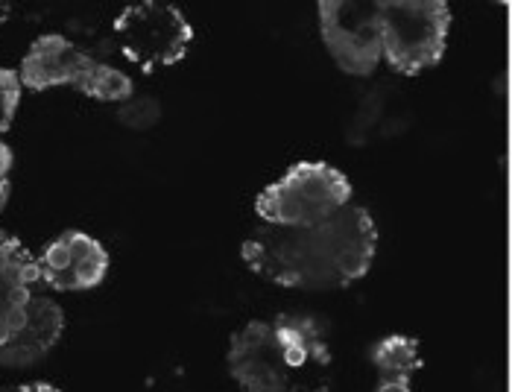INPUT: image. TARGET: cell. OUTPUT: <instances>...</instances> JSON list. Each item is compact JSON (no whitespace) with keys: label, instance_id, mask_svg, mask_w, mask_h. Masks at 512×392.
<instances>
[{"label":"cell","instance_id":"1","mask_svg":"<svg viewBox=\"0 0 512 392\" xmlns=\"http://www.w3.org/2000/svg\"><path fill=\"white\" fill-rule=\"evenodd\" d=\"M378 229L366 208L349 202L311 226L261 223L243 243V261L261 278L296 290H334L369 273Z\"/></svg>","mask_w":512,"mask_h":392},{"label":"cell","instance_id":"2","mask_svg":"<svg viewBox=\"0 0 512 392\" xmlns=\"http://www.w3.org/2000/svg\"><path fill=\"white\" fill-rule=\"evenodd\" d=\"M334 357L311 316L255 319L232 337L229 372L243 392H328Z\"/></svg>","mask_w":512,"mask_h":392},{"label":"cell","instance_id":"3","mask_svg":"<svg viewBox=\"0 0 512 392\" xmlns=\"http://www.w3.org/2000/svg\"><path fill=\"white\" fill-rule=\"evenodd\" d=\"M381 59L398 74L434 68L445 53L451 9L442 0H381Z\"/></svg>","mask_w":512,"mask_h":392},{"label":"cell","instance_id":"4","mask_svg":"<svg viewBox=\"0 0 512 392\" xmlns=\"http://www.w3.org/2000/svg\"><path fill=\"white\" fill-rule=\"evenodd\" d=\"M352 202V182L325 161H302L258 196V217L270 226H311Z\"/></svg>","mask_w":512,"mask_h":392},{"label":"cell","instance_id":"5","mask_svg":"<svg viewBox=\"0 0 512 392\" xmlns=\"http://www.w3.org/2000/svg\"><path fill=\"white\" fill-rule=\"evenodd\" d=\"M21 85L44 91L53 85H74L82 94L97 100H126L132 94V79L118 68H109L79 50L62 36H41L21 62Z\"/></svg>","mask_w":512,"mask_h":392},{"label":"cell","instance_id":"6","mask_svg":"<svg viewBox=\"0 0 512 392\" xmlns=\"http://www.w3.org/2000/svg\"><path fill=\"white\" fill-rule=\"evenodd\" d=\"M115 30L126 59L153 71L158 65H176L194 39L188 18L170 3H135L123 9Z\"/></svg>","mask_w":512,"mask_h":392},{"label":"cell","instance_id":"7","mask_svg":"<svg viewBox=\"0 0 512 392\" xmlns=\"http://www.w3.org/2000/svg\"><path fill=\"white\" fill-rule=\"evenodd\" d=\"M322 41L334 62L352 74L366 77L381 62V18L378 3L366 0H322L319 3Z\"/></svg>","mask_w":512,"mask_h":392},{"label":"cell","instance_id":"8","mask_svg":"<svg viewBox=\"0 0 512 392\" xmlns=\"http://www.w3.org/2000/svg\"><path fill=\"white\" fill-rule=\"evenodd\" d=\"M36 264L41 281L53 290H91L109 270V252L85 232H65L44 249Z\"/></svg>","mask_w":512,"mask_h":392},{"label":"cell","instance_id":"9","mask_svg":"<svg viewBox=\"0 0 512 392\" xmlns=\"http://www.w3.org/2000/svg\"><path fill=\"white\" fill-rule=\"evenodd\" d=\"M41 284L39 264L27 246L0 232V349L9 346L24 328Z\"/></svg>","mask_w":512,"mask_h":392},{"label":"cell","instance_id":"10","mask_svg":"<svg viewBox=\"0 0 512 392\" xmlns=\"http://www.w3.org/2000/svg\"><path fill=\"white\" fill-rule=\"evenodd\" d=\"M62 331H65V314L47 296V284H41L39 293L33 296V305H30L24 328L15 334V340L9 346L0 349V363L3 366H30V363H36L39 357H44L56 346Z\"/></svg>","mask_w":512,"mask_h":392},{"label":"cell","instance_id":"11","mask_svg":"<svg viewBox=\"0 0 512 392\" xmlns=\"http://www.w3.org/2000/svg\"><path fill=\"white\" fill-rule=\"evenodd\" d=\"M372 360L378 366V390L375 392H413L410 381L422 369L419 343L413 337L393 334L381 340L372 352Z\"/></svg>","mask_w":512,"mask_h":392},{"label":"cell","instance_id":"12","mask_svg":"<svg viewBox=\"0 0 512 392\" xmlns=\"http://www.w3.org/2000/svg\"><path fill=\"white\" fill-rule=\"evenodd\" d=\"M21 77L9 68H0V135L12 126L18 100H21Z\"/></svg>","mask_w":512,"mask_h":392},{"label":"cell","instance_id":"13","mask_svg":"<svg viewBox=\"0 0 512 392\" xmlns=\"http://www.w3.org/2000/svg\"><path fill=\"white\" fill-rule=\"evenodd\" d=\"M0 392H59L50 384H21V387H0Z\"/></svg>","mask_w":512,"mask_h":392},{"label":"cell","instance_id":"14","mask_svg":"<svg viewBox=\"0 0 512 392\" xmlns=\"http://www.w3.org/2000/svg\"><path fill=\"white\" fill-rule=\"evenodd\" d=\"M9 167H12V150L0 141V179L9 176Z\"/></svg>","mask_w":512,"mask_h":392},{"label":"cell","instance_id":"15","mask_svg":"<svg viewBox=\"0 0 512 392\" xmlns=\"http://www.w3.org/2000/svg\"><path fill=\"white\" fill-rule=\"evenodd\" d=\"M6 199H9V179H0V211L6 205Z\"/></svg>","mask_w":512,"mask_h":392}]
</instances>
